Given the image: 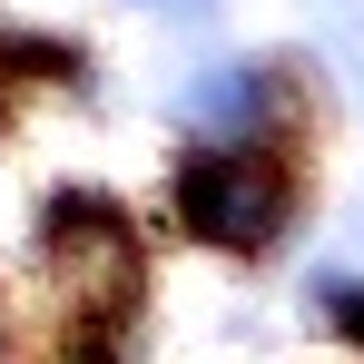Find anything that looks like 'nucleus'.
<instances>
[{"mask_svg": "<svg viewBox=\"0 0 364 364\" xmlns=\"http://www.w3.org/2000/svg\"><path fill=\"white\" fill-rule=\"evenodd\" d=\"M187 138H256V148H296L315 158V128H325V89L305 60H276V50H227L207 60L178 89Z\"/></svg>", "mask_w": 364, "mask_h": 364, "instance_id": "2", "label": "nucleus"}, {"mask_svg": "<svg viewBox=\"0 0 364 364\" xmlns=\"http://www.w3.org/2000/svg\"><path fill=\"white\" fill-rule=\"evenodd\" d=\"M10 119H20V79L0 69V138H10Z\"/></svg>", "mask_w": 364, "mask_h": 364, "instance_id": "5", "label": "nucleus"}, {"mask_svg": "<svg viewBox=\"0 0 364 364\" xmlns=\"http://www.w3.org/2000/svg\"><path fill=\"white\" fill-rule=\"evenodd\" d=\"M148 10H158L168 30H207V20H217V0H148Z\"/></svg>", "mask_w": 364, "mask_h": 364, "instance_id": "4", "label": "nucleus"}, {"mask_svg": "<svg viewBox=\"0 0 364 364\" xmlns=\"http://www.w3.org/2000/svg\"><path fill=\"white\" fill-rule=\"evenodd\" d=\"M305 315H315L335 345L364 355V276H315V286H305Z\"/></svg>", "mask_w": 364, "mask_h": 364, "instance_id": "3", "label": "nucleus"}, {"mask_svg": "<svg viewBox=\"0 0 364 364\" xmlns=\"http://www.w3.org/2000/svg\"><path fill=\"white\" fill-rule=\"evenodd\" d=\"M305 187H315V158L296 148H256V138H187L168 158V237H187L217 266H266L286 256L305 227Z\"/></svg>", "mask_w": 364, "mask_h": 364, "instance_id": "1", "label": "nucleus"}]
</instances>
